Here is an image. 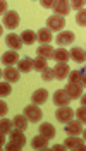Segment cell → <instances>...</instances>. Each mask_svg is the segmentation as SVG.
Returning a JSON list of instances; mask_svg holds the SVG:
<instances>
[{
  "mask_svg": "<svg viewBox=\"0 0 86 151\" xmlns=\"http://www.w3.org/2000/svg\"><path fill=\"white\" fill-rule=\"evenodd\" d=\"M24 115L31 122H40L41 117H43V112L40 110L38 105H28V106H24Z\"/></svg>",
  "mask_w": 86,
  "mask_h": 151,
  "instance_id": "1",
  "label": "cell"
},
{
  "mask_svg": "<svg viewBox=\"0 0 86 151\" xmlns=\"http://www.w3.org/2000/svg\"><path fill=\"white\" fill-rule=\"evenodd\" d=\"M85 139H79L77 136H69L64 144H66L67 150H77V151H86V144Z\"/></svg>",
  "mask_w": 86,
  "mask_h": 151,
  "instance_id": "2",
  "label": "cell"
},
{
  "mask_svg": "<svg viewBox=\"0 0 86 151\" xmlns=\"http://www.w3.org/2000/svg\"><path fill=\"white\" fill-rule=\"evenodd\" d=\"M64 26H66V19L62 17V16H57L55 14V16H50L47 19V28L50 31H62Z\"/></svg>",
  "mask_w": 86,
  "mask_h": 151,
  "instance_id": "3",
  "label": "cell"
},
{
  "mask_svg": "<svg viewBox=\"0 0 86 151\" xmlns=\"http://www.w3.org/2000/svg\"><path fill=\"white\" fill-rule=\"evenodd\" d=\"M72 115H74L72 108H69V106H60L57 112H55V119H57L59 122L67 124V122L72 120Z\"/></svg>",
  "mask_w": 86,
  "mask_h": 151,
  "instance_id": "4",
  "label": "cell"
},
{
  "mask_svg": "<svg viewBox=\"0 0 86 151\" xmlns=\"http://www.w3.org/2000/svg\"><path fill=\"white\" fill-rule=\"evenodd\" d=\"M4 26L9 29H14L19 26V14L14 12V10H9L5 16H4Z\"/></svg>",
  "mask_w": 86,
  "mask_h": 151,
  "instance_id": "5",
  "label": "cell"
},
{
  "mask_svg": "<svg viewBox=\"0 0 86 151\" xmlns=\"http://www.w3.org/2000/svg\"><path fill=\"white\" fill-rule=\"evenodd\" d=\"M53 103L57 106H67L71 103V96L66 93V89H59L53 93Z\"/></svg>",
  "mask_w": 86,
  "mask_h": 151,
  "instance_id": "6",
  "label": "cell"
},
{
  "mask_svg": "<svg viewBox=\"0 0 86 151\" xmlns=\"http://www.w3.org/2000/svg\"><path fill=\"white\" fill-rule=\"evenodd\" d=\"M53 10H55V14L57 16H67L69 12H71V4L66 2V0H57L55 2V5H53Z\"/></svg>",
  "mask_w": 86,
  "mask_h": 151,
  "instance_id": "7",
  "label": "cell"
},
{
  "mask_svg": "<svg viewBox=\"0 0 86 151\" xmlns=\"http://www.w3.org/2000/svg\"><path fill=\"white\" fill-rule=\"evenodd\" d=\"M53 70H55V79H64V77H69V74H71L67 62H57Z\"/></svg>",
  "mask_w": 86,
  "mask_h": 151,
  "instance_id": "8",
  "label": "cell"
},
{
  "mask_svg": "<svg viewBox=\"0 0 86 151\" xmlns=\"http://www.w3.org/2000/svg\"><path fill=\"white\" fill-rule=\"evenodd\" d=\"M66 93L71 96V100L81 98V96H83V89H81V84H76V83H69V84L66 86Z\"/></svg>",
  "mask_w": 86,
  "mask_h": 151,
  "instance_id": "9",
  "label": "cell"
},
{
  "mask_svg": "<svg viewBox=\"0 0 86 151\" xmlns=\"http://www.w3.org/2000/svg\"><path fill=\"white\" fill-rule=\"evenodd\" d=\"M74 33L72 31H62V33H59L57 36V43L59 45H62V47H66V45H71L72 41H74Z\"/></svg>",
  "mask_w": 86,
  "mask_h": 151,
  "instance_id": "10",
  "label": "cell"
},
{
  "mask_svg": "<svg viewBox=\"0 0 86 151\" xmlns=\"http://www.w3.org/2000/svg\"><path fill=\"white\" fill-rule=\"evenodd\" d=\"M5 43L9 45V48H12V50H19L24 43H22V38L17 36V35H7V38H5Z\"/></svg>",
  "mask_w": 86,
  "mask_h": 151,
  "instance_id": "11",
  "label": "cell"
},
{
  "mask_svg": "<svg viewBox=\"0 0 86 151\" xmlns=\"http://www.w3.org/2000/svg\"><path fill=\"white\" fill-rule=\"evenodd\" d=\"M66 132L69 134V136H77V134H83L81 122H79V120H71V122H67Z\"/></svg>",
  "mask_w": 86,
  "mask_h": 151,
  "instance_id": "12",
  "label": "cell"
},
{
  "mask_svg": "<svg viewBox=\"0 0 86 151\" xmlns=\"http://www.w3.org/2000/svg\"><path fill=\"white\" fill-rule=\"evenodd\" d=\"M2 62L5 64L7 67L14 65L16 62H19V57H17V52L16 50H10V52H5L4 55H2Z\"/></svg>",
  "mask_w": 86,
  "mask_h": 151,
  "instance_id": "13",
  "label": "cell"
},
{
  "mask_svg": "<svg viewBox=\"0 0 86 151\" xmlns=\"http://www.w3.org/2000/svg\"><path fill=\"white\" fill-rule=\"evenodd\" d=\"M10 142H14V144H17L19 146V150L26 144V137H24V134H22V131H19V129H16V131L10 132Z\"/></svg>",
  "mask_w": 86,
  "mask_h": 151,
  "instance_id": "14",
  "label": "cell"
},
{
  "mask_svg": "<svg viewBox=\"0 0 86 151\" xmlns=\"http://www.w3.org/2000/svg\"><path fill=\"white\" fill-rule=\"evenodd\" d=\"M48 141H50V139H47L43 134H40V136H36V137L31 139V146H33L35 150H47Z\"/></svg>",
  "mask_w": 86,
  "mask_h": 151,
  "instance_id": "15",
  "label": "cell"
},
{
  "mask_svg": "<svg viewBox=\"0 0 86 151\" xmlns=\"http://www.w3.org/2000/svg\"><path fill=\"white\" fill-rule=\"evenodd\" d=\"M38 131H40V134H43L47 139H53V137H55V127H53L52 124H48V122L41 124Z\"/></svg>",
  "mask_w": 86,
  "mask_h": 151,
  "instance_id": "16",
  "label": "cell"
},
{
  "mask_svg": "<svg viewBox=\"0 0 86 151\" xmlns=\"http://www.w3.org/2000/svg\"><path fill=\"white\" fill-rule=\"evenodd\" d=\"M48 98V91L47 89H36L35 93H33V96H31V100H33V103L35 105H41L45 103Z\"/></svg>",
  "mask_w": 86,
  "mask_h": 151,
  "instance_id": "17",
  "label": "cell"
},
{
  "mask_svg": "<svg viewBox=\"0 0 86 151\" xmlns=\"http://www.w3.org/2000/svg\"><path fill=\"white\" fill-rule=\"evenodd\" d=\"M4 77H5L9 83H17V81H19V69L7 67V69L4 70Z\"/></svg>",
  "mask_w": 86,
  "mask_h": 151,
  "instance_id": "18",
  "label": "cell"
},
{
  "mask_svg": "<svg viewBox=\"0 0 86 151\" xmlns=\"http://www.w3.org/2000/svg\"><path fill=\"white\" fill-rule=\"evenodd\" d=\"M12 122H14V127L19 129V131H26L28 129V117L26 115H16Z\"/></svg>",
  "mask_w": 86,
  "mask_h": 151,
  "instance_id": "19",
  "label": "cell"
},
{
  "mask_svg": "<svg viewBox=\"0 0 86 151\" xmlns=\"http://www.w3.org/2000/svg\"><path fill=\"white\" fill-rule=\"evenodd\" d=\"M52 38H53L52 36V31H50L48 28L47 29L43 28V29H40L38 31V40L41 41V45H48V43L52 41Z\"/></svg>",
  "mask_w": 86,
  "mask_h": 151,
  "instance_id": "20",
  "label": "cell"
},
{
  "mask_svg": "<svg viewBox=\"0 0 86 151\" xmlns=\"http://www.w3.org/2000/svg\"><path fill=\"white\" fill-rule=\"evenodd\" d=\"M21 38H22V43H24V45H33L35 40H38V35L33 33V31H29V29H26V31L21 35Z\"/></svg>",
  "mask_w": 86,
  "mask_h": 151,
  "instance_id": "21",
  "label": "cell"
},
{
  "mask_svg": "<svg viewBox=\"0 0 86 151\" xmlns=\"http://www.w3.org/2000/svg\"><path fill=\"white\" fill-rule=\"evenodd\" d=\"M33 62L35 60H31V58H22L17 62V69H19V72H29L31 69H33Z\"/></svg>",
  "mask_w": 86,
  "mask_h": 151,
  "instance_id": "22",
  "label": "cell"
},
{
  "mask_svg": "<svg viewBox=\"0 0 86 151\" xmlns=\"http://www.w3.org/2000/svg\"><path fill=\"white\" fill-rule=\"evenodd\" d=\"M71 57H72L74 62H85L86 60V53L83 48H72L71 50Z\"/></svg>",
  "mask_w": 86,
  "mask_h": 151,
  "instance_id": "23",
  "label": "cell"
},
{
  "mask_svg": "<svg viewBox=\"0 0 86 151\" xmlns=\"http://www.w3.org/2000/svg\"><path fill=\"white\" fill-rule=\"evenodd\" d=\"M38 52V57H43V58H50V57H53V48L50 47V45H41V47L36 50Z\"/></svg>",
  "mask_w": 86,
  "mask_h": 151,
  "instance_id": "24",
  "label": "cell"
},
{
  "mask_svg": "<svg viewBox=\"0 0 86 151\" xmlns=\"http://www.w3.org/2000/svg\"><path fill=\"white\" fill-rule=\"evenodd\" d=\"M69 57H71V53L66 52L64 48H57V50L53 52V58H55L57 62H67V60H69Z\"/></svg>",
  "mask_w": 86,
  "mask_h": 151,
  "instance_id": "25",
  "label": "cell"
},
{
  "mask_svg": "<svg viewBox=\"0 0 86 151\" xmlns=\"http://www.w3.org/2000/svg\"><path fill=\"white\" fill-rule=\"evenodd\" d=\"M47 58H43V57H38V58H35V62H33V69L35 70H40V72H43L45 69H47Z\"/></svg>",
  "mask_w": 86,
  "mask_h": 151,
  "instance_id": "26",
  "label": "cell"
},
{
  "mask_svg": "<svg viewBox=\"0 0 86 151\" xmlns=\"http://www.w3.org/2000/svg\"><path fill=\"white\" fill-rule=\"evenodd\" d=\"M12 125H14V122H10L9 119H2V122H0V131L4 132V134L12 132Z\"/></svg>",
  "mask_w": 86,
  "mask_h": 151,
  "instance_id": "27",
  "label": "cell"
},
{
  "mask_svg": "<svg viewBox=\"0 0 86 151\" xmlns=\"http://www.w3.org/2000/svg\"><path fill=\"white\" fill-rule=\"evenodd\" d=\"M74 115L77 117V120H79L81 124H86V106L85 105H81L76 112H74Z\"/></svg>",
  "mask_w": 86,
  "mask_h": 151,
  "instance_id": "28",
  "label": "cell"
},
{
  "mask_svg": "<svg viewBox=\"0 0 86 151\" xmlns=\"http://www.w3.org/2000/svg\"><path fill=\"white\" fill-rule=\"evenodd\" d=\"M41 79H43V81H52V79H55V70L47 67V69L41 72Z\"/></svg>",
  "mask_w": 86,
  "mask_h": 151,
  "instance_id": "29",
  "label": "cell"
},
{
  "mask_svg": "<svg viewBox=\"0 0 86 151\" xmlns=\"http://www.w3.org/2000/svg\"><path fill=\"white\" fill-rule=\"evenodd\" d=\"M10 91H12V88H10L9 83H2V84H0V94H2V98H4V96H9Z\"/></svg>",
  "mask_w": 86,
  "mask_h": 151,
  "instance_id": "30",
  "label": "cell"
},
{
  "mask_svg": "<svg viewBox=\"0 0 86 151\" xmlns=\"http://www.w3.org/2000/svg\"><path fill=\"white\" fill-rule=\"evenodd\" d=\"M76 22L79 26H86V10H79V12H77Z\"/></svg>",
  "mask_w": 86,
  "mask_h": 151,
  "instance_id": "31",
  "label": "cell"
},
{
  "mask_svg": "<svg viewBox=\"0 0 86 151\" xmlns=\"http://www.w3.org/2000/svg\"><path fill=\"white\" fill-rule=\"evenodd\" d=\"M81 72H77V70H72L71 74H69V79H71V83H76V84H81Z\"/></svg>",
  "mask_w": 86,
  "mask_h": 151,
  "instance_id": "32",
  "label": "cell"
},
{
  "mask_svg": "<svg viewBox=\"0 0 86 151\" xmlns=\"http://www.w3.org/2000/svg\"><path fill=\"white\" fill-rule=\"evenodd\" d=\"M86 2H83V0H72V4H71V7L76 10H81V7H85Z\"/></svg>",
  "mask_w": 86,
  "mask_h": 151,
  "instance_id": "33",
  "label": "cell"
},
{
  "mask_svg": "<svg viewBox=\"0 0 86 151\" xmlns=\"http://www.w3.org/2000/svg\"><path fill=\"white\" fill-rule=\"evenodd\" d=\"M53 5H55V2H53V0H41V7H45V9H48V7H52V9H53Z\"/></svg>",
  "mask_w": 86,
  "mask_h": 151,
  "instance_id": "34",
  "label": "cell"
},
{
  "mask_svg": "<svg viewBox=\"0 0 86 151\" xmlns=\"http://www.w3.org/2000/svg\"><path fill=\"white\" fill-rule=\"evenodd\" d=\"M7 110H9V106H7V105L4 103V100H2V101H0V115H2V117H5Z\"/></svg>",
  "mask_w": 86,
  "mask_h": 151,
  "instance_id": "35",
  "label": "cell"
},
{
  "mask_svg": "<svg viewBox=\"0 0 86 151\" xmlns=\"http://www.w3.org/2000/svg\"><path fill=\"white\" fill-rule=\"evenodd\" d=\"M5 10H7V2H5V0H2V2H0V12H2V16H4V12H5ZM5 14H7V12H5Z\"/></svg>",
  "mask_w": 86,
  "mask_h": 151,
  "instance_id": "36",
  "label": "cell"
},
{
  "mask_svg": "<svg viewBox=\"0 0 86 151\" xmlns=\"http://www.w3.org/2000/svg\"><path fill=\"white\" fill-rule=\"evenodd\" d=\"M5 150H9V151H14V150H19V146H17V144H14V142H9V144L5 146Z\"/></svg>",
  "mask_w": 86,
  "mask_h": 151,
  "instance_id": "37",
  "label": "cell"
},
{
  "mask_svg": "<svg viewBox=\"0 0 86 151\" xmlns=\"http://www.w3.org/2000/svg\"><path fill=\"white\" fill-rule=\"evenodd\" d=\"M52 150L53 151H64V150H67V148H66V144H64V146H53Z\"/></svg>",
  "mask_w": 86,
  "mask_h": 151,
  "instance_id": "38",
  "label": "cell"
},
{
  "mask_svg": "<svg viewBox=\"0 0 86 151\" xmlns=\"http://www.w3.org/2000/svg\"><path fill=\"white\" fill-rule=\"evenodd\" d=\"M81 86L86 88V76H81Z\"/></svg>",
  "mask_w": 86,
  "mask_h": 151,
  "instance_id": "39",
  "label": "cell"
},
{
  "mask_svg": "<svg viewBox=\"0 0 86 151\" xmlns=\"http://www.w3.org/2000/svg\"><path fill=\"white\" fill-rule=\"evenodd\" d=\"M81 103L86 106V94H83V96H81Z\"/></svg>",
  "mask_w": 86,
  "mask_h": 151,
  "instance_id": "40",
  "label": "cell"
},
{
  "mask_svg": "<svg viewBox=\"0 0 86 151\" xmlns=\"http://www.w3.org/2000/svg\"><path fill=\"white\" fill-rule=\"evenodd\" d=\"M83 139L86 141V131H85V129H83Z\"/></svg>",
  "mask_w": 86,
  "mask_h": 151,
  "instance_id": "41",
  "label": "cell"
}]
</instances>
